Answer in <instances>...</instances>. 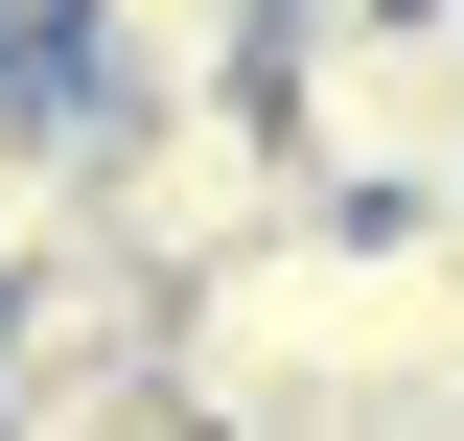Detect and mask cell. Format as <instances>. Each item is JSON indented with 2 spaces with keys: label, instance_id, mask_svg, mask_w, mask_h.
Listing matches in <instances>:
<instances>
[{
  "label": "cell",
  "instance_id": "1",
  "mask_svg": "<svg viewBox=\"0 0 464 441\" xmlns=\"http://www.w3.org/2000/svg\"><path fill=\"white\" fill-rule=\"evenodd\" d=\"M256 93H279V163L325 210H464V0H372V24L279 47Z\"/></svg>",
  "mask_w": 464,
  "mask_h": 441
},
{
  "label": "cell",
  "instance_id": "3",
  "mask_svg": "<svg viewBox=\"0 0 464 441\" xmlns=\"http://www.w3.org/2000/svg\"><path fill=\"white\" fill-rule=\"evenodd\" d=\"M279 210H325V186L279 163V93H140V116L93 140V232L163 256V279H209L232 232H279Z\"/></svg>",
  "mask_w": 464,
  "mask_h": 441
},
{
  "label": "cell",
  "instance_id": "2",
  "mask_svg": "<svg viewBox=\"0 0 464 441\" xmlns=\"http://www.w3.org/2000/svg\"><path fill=\"white\" fill-rule=\"evenodd\" d=\"M186 279L116 256V232H47L0 279V441H116V418H186Z\"/></svg>",
  "mask_w": 464,
  "mask_h": 441
}]
</instances>
